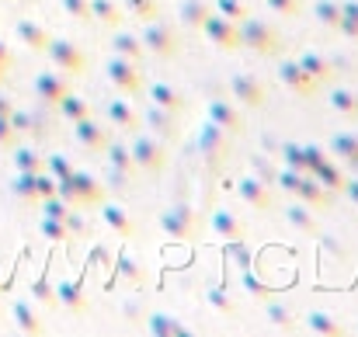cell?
<instances>
[{
    "label": "cell",
    "instance_id": "57",
    "mask_svg": "<svg viewBox=\"0 0 358 337\" xmlns=\"http://www.w3.org/2000/svg\"><path fill=\"white\" fill-rule=\"evenodd\" d=\"M341 14H345V17H355V21H358V0H345V3H341Z\"/></svg>",
    "mask_w": 358,
    "mask_h": 337
},
{
    "label": "cell",
    "instance_id": "50",
    "mask_svg": "<svg viewBox=\"0 0 358 337\" xmlns=\"http://www.w3.org/2000/svg\"><path fill=\"white\" fill-rule=\"evenodd\" d=\"M268 10H275L282 17H296L303 10V0H268Z\"/></svg>",
    "mask_w": 358,
    "mask_h": 337
},
{
    "label": "cell",
    "instance_id": "55",
    "mask_svg": "<svg viewBox=\"0 0 358 337\" xmlns=\"http://www.w3.org/2000/svg\"><path fill=\"white\" fill-rule=\"evenodd\" d=\"M35 296H38L42 303H49V306H56V289H52L49 282H35Z\"/></svg>",
    "mask_w": 358,
    "mask_h": 337
},
{
    "label": "cell",
    "instance_id": "23",
    "mask_svg": "<svg viewBox=\"0 0 358 337\" xmlns=\"http://www.w3.org/2000/svg\"><path fill=\"white\" fill-rule=\"evenodd\" d=\"M285 223L292 226L296 233H317V229H320V223H317V213H313L310 206H303L299 199L285 209Z\"/></svg>",
    "mask_w": 358,
    "mask_h": 337
},
{
    "label": "cell",
    "instance_id": "21",
    "mask_svg": "<svg viewBox=\"0 0 358 337\" xmlns=\"http://www.w3.org/2000/svg\"><path fill=\"white\" fill-rule=\"evenodd\" d=\"M146 94H150V101L157 105V108H167V112H185V94L178 91V87H171V84H150L146 87Z\"/></svg>",
    "mask_w": 358,
    "mask_h": 337
},
{
    "label": "cell",
    "instance_id": "2",
    "mask_svg": "<svg viewBox=\"0 0 358 337\" xmlns=\"http://www.w3.org/2000/svg\"><path fill=\"white\" fill-rule=\"evenodd\" d=\"M240 45L250 49V52H257V56H278V52H282L278 31H275L264 17H254V14H247V17L240 21Z\"/></svg>",
    "mask_w": 358,
    "mask_h": 337
},
{
    "label": "cell",
    "instance_id": "32",
    "mask_svg": "<svg viewBox=\"0 0 358 337\" xmlns=\"http://www.w3.org/2000/svg\"><path fill=\"white\" fill-rule=\"evenodd\" d=\"M112 49H115V56H122V59H129V63H139L143 59V42L136 38V35H129V31H119L115 38H112Z\"/></svg>",
    "mask_w": 358,
    "mask_h": 337
},
{
    "label": "cell",
    "instance_id": "26",
    "mask_svg": "<svg viewBox=\"0 0 358 337\" xmlns=\"http://www.w3.org/2000/svg\"><path fill=\"white\" fill-rule=\"evenodd\" d=\"M317 84H331V77H334V66H331V59H324L320 52H303L299 59H296Z\"/></svg>",
    "mask_w": 358,
    "mask_h": 337
},
{
    "label": "cell",
    "instance_id": "16",
    "mask_svg": "<svg viewBox=\"0 0 358 337\" xmlns=\"http://www.w3.org/2000/svg\"><path fill=\"white\" fill-rule=\"evenodd\" d=\"M237 195L250 206V209H257V213H264V209H271V192H268V181H261V178H254V174H247V178H240L237 185Z\"/></svg>",
    "mask_w": 358,
    "mask_h": 337
},
{
    "label": "cell",
    "instance_id": "3",
    "mask_svg": "<svg viewBox=\"0 0 358 337\" xmlns=\"http://www.w3.org/2000/svg\"><path fill=\"white\" fill-rule=\"evenodd\" d=\"M129 153H132V164L139 171H146V174H160L167 167V143L157 139V136H150V132L136 136L132 146H129Z\"/></svg>",
    "mask_w": 358,
    "mask_h": 337
},
{
    "label": "cell",
    "instance_id": "56",
    "mask_svg": "<svg viewBox=\"0 0 358 337\" xmlns=\"http://www.w3.org/2000/svg\"><path fill=\"white\" fill-rule=\"evenodd\" d=\"M341 192H345V195H348V199H352V206H358V178H348V181H345V188H341Z\"/></svg>",
    "mask_w": 358,
    "mask_h": 337
},
{
    "label": "cell",
    "instance_id": "15",
    "mask_svg": "<svg viewBox=\"0 0 358 337\" xmlns=\"http://www.w3.org/2000/svg\"><path fill=\"white\" fill-rule=\"evenodd\" d=\"M296 199L303 202V206H310L313 213H324V209H331L334 206V192H327L317 178H310V174H303V181H299V188H296Z\"/></svg>",
    "mask_w": 358,
    "mask_h": 337
},
{
    "label": "cell",
    "instance_id": "4",
    "mask_svg": "<svg viewBox=\"0 0 358 337\" xmlns=\"http://www.w3.org/2000/svg\"><path fill=\"white\" fill-rule=\"evenodd\" d=\"M139 42H143V49L146 52H153V56H160V59H167V56H174L178 52V31L167 24V21H146V28H143V35H139Z\"/></svg>",
    "mask_w": 358,
    "mask_h": 337
},
{
    "label": "cell",
    "instance_id": "44",
    "mask_svg": "<svg viewBox=\"0 0 358 337\" xmlns=\"http://www.w3.org/2000/svg\"><path fill=\"white\" fill-rule=\"evenodd\" d=\"M227 250H230V257H234V261L240 264V271L254 268V254H250L247 240H227Z\"/></svg>",
    "mask_w": 358,
    "mask_h": 337
},
{
    "label": "cell",
    "instance_id": "31",
    "mask_svg": "<svg viewBox=\"0 0 358 337\" xmlns=\"http://www.w3.org/2000/svg\"><path fill=\"white\" fill-rule=\"evenodd\" d=\"M91 17L108 24V28H119L122 24V3L119 0H91Z\"/></svg>",
    "mask_w": 358,
    "mask_h": 337
},
{
    "label": "cell",
    "instance_id": "14",
    "mask_svg": "<svg viewBox=\"0 0 358 337\" xmlns=\"http://www.w3.org/2000/svg\"><path fill=\"white\" fill-rule=\"evenodd\" d=\"M206 118L213 125H220L223 132H230V136H243V129H247V122H243V115H240V108L234 101H209Z\"/></svg>",
    "mask_w": 358,
    "mask_h": 337
},
{
    "label": "cell",
    "instance_id": "1",
    "mask_svg": "<svg viewBox=\"0 0 358 337\" xmlns=\"http://www.w3.org/2000/svg\"><path fill=\"white\" fill-rule=\"evenodd\" d=\"M56 195L70 206V209H87V206H101L105 199V185L87 174V171H73L63 181H56Z\"/></svg>",
    "mask_w": 358,
    "mask_h": 337
},
{
    "label": "cell",
    "instance_id": "39",
    "mask_svg": "<svg viewBox=\"0 0 358 337\" xmlns=\"http://www.w3.org/2000/svg\"><path fill=\"white\" fill-rule=\"evenodd\" d=\"M206 299H209V306H213L216 313H223V317H234V313H237L234 296H230L227 289H220V285H216V289H209V296H206Z\"/></svg>",
    "mask_w": 358,
    "mask_h": 337
},
{
    "label": "cell",
    "instance_id": "18",
    "mask_svg": "<svg viewBox=\"0 0 358 337\" xmlns=\"http://www.w3.org/2000/svg\"><path fill=\"white\" fill-rule=\"evenodd\" d=\"M105 115H108V122L115 125V129H125V132H139L143 129V115L136 112L125 98H115V101H108V108H105Z\"/></svg>",
    "mask_w": 358,
    "mask_h": 337
},
{
    "label": "cell",
    "instance_id": "46",
    "mask_svg": "<svg viewBox=\"0 0 358 337\" xmlns=\"http://www.w3.org/2000/svg\"><path fill=\"white\" fill-rule=\"evenodd\" d=\"M42 171H45V174H52L56 181H63L66 174H73V164H70L63 153H56V157H49V160H45V167H42Z\"/></svg>",
    "mask_w": 358,
    "mask_h": 337
},
{
    "label": "cell",
    "instance_id": "24",
    "mask_svg": "<svg viewBox=\"0 0 358 337\" xmlns=\"http://www.w3.org/2000/svg\"><path fill=\"white\" fill-rule=\"evenodd\" d=\"M310 174H313V178H317L327 192H341V188H345V181H348V174H345V171H341L331 157H324V160H320Z\"/></svg>",
    "mask_w": 358,
    "mask_h": 337
},
{
    "label": "cell",
    "instance_id": "36",
    "mask_svg": "<svg viewBox=\"0 0 358 337\" xmlns=\"http://www.w3.org/2000/svg\"><path fill=\"white\" fill-rule=\"evenodd\" d=\"M105 153H108V167H115V171H125V174H132V171H136L129 146H122V143H108V146H105Z\"/></svg>",
    "mask_w": 358,
    "mask_h": 337
},
{
    "label": "cell",
    "instance_id": "58",
    "mask_svg": "<svg viewBox=\"0 0 358 337\" xmlns=\"http://www.w3.org/2000/svg\"><path fill=\"white\" fill-rule=\"evenodd\" d=\"M0 66H10V49L0 42Z\"/></svg>",
    "mask_w": 358,
    "mask_h": 337
},
{
    "label": "cell",
    "instance_id": "22",
    "mask_svg": "<svg viewBox=\"0 0 358 337\" xmlns=\"http://www.w3.org/2000/svg\"><path fill=\"white\" fill-rule=\"evenodd\" d=\"M306 331L310 334H320V337H341L345 334V324L338 320V317H331V313H324V310H313V313H306Z\"/></svg>",
    "mask_w": 358,
    "mask_h": 337
},
{
    "label": "cell",
    "instance_id": "11",
    "mask_svg": "<svg viewBox=\"0 0 358 337\" xmlns=\"http://www.w3.org/2000/svg\"><path fill=\"white\" fill-rule=\"evenodd\" d=\"M73 139H77V146L87 150V153H105V146L112 143L108 129H101V122H94L91 115L80 118V122H73Z\"/></svg>",
    "mask_w": 358,
    "mask_h": 337
},
{
    "label": "cell",
    "instance_id": "51",
    "mask_svg": "<svg viewBox=\"0 0 358 337\" xmlns=\"http://www.w3.org/2000/svg\"><path fill=\"white\" fill-rule=\"evenodd\" d=\"M275 181H278V188H282V192L296 195V188H299L303 174H296V171H289V167H285V171H278V174H275Z\"/></svg>",
    "mask_w": 358,
    "mask_h": 337
},
{
    "label": "cell",
    "instance_id": "34",
    "mask_svg": "<svg viewBox=\"0 0 358 337\" xmlns=\"http://www.w3.org/2000/svg\"><path fill=\"white\" fill-rule=\"evenodd\" d=\"M313 14L324 28H338L341 24V3L338 0H317L313 3Z\"/></svg>",
    "mask_w": 358,
    "mask_h": 337
},
{
    "label": "cell",
    "instance_id": "27",
    "mask_svg": "<svg viewBox=\"0 0 358 337\" xmlns=\"http://www.w3.org/2000/svg\"><path fill=\"white\" fill-rule=\"evenodd\" d=\"M331 153L341 160V164H348L352 171L358 167V136L352 132H338L334 139H331Z\"/></svg>",
    "mask_w": 358,
    "mask_h": 337
},
{
    "label": "cell",
    "instance_id": "10",
    "mask_svg": "<svg viewBox=\"0 0 358 337\" xmlns=\"http://www.w3.org/2000/svg\"><path fill=\"white\" fill-rule=\"evenodd\" d=\"M105 73H108V80L119 87L125 98H132L139 87H143V73H139V63H129V59H108V66H105Z\"/></svg>",
    "mask_w": 358,
    "mask_h": 337
},
{
    "label": "cell",
    "instance_id": "60",
    "mask_svg": "<svg viewBox=\"0 0 358 337\" xmlns=\"http://www.w3.org/2000/svg\"><path fill=\"white\" fill-rule=\"evenodd\" d=\"M3 70H7V66H0V80H3Z\"/></svg>",
    "mask_w": 358,
    "mask_h": 337
},
{
    "label": "cell",
    "instance_id": "6",
    "mask_svg": "<svg viewBox=\"0 0 358 337\" xmlns=\"http://www.w3.org/2000/svg\"><path fill=\"white\" fill-rule=\"evenodd\" d=\"M202 31H206V38H209L213 45H220V49H227V52L240 49V24L234 17L220 14V10H213V14L206 17Z\"/></svg>",
    "mask_w": 358,
    "mask_h": 337
},
{
    "label": "cell",
    "instance_id": "52",
    "mask_svg": "<svg viewBox=\"0 0 358 337\" xmlns=\"http://www.w3.org/2000/svg\"><path fill=\"white\" fill-rule=\"evenodd\" d=\"M35 185H38V199H52V195H56V178H52V174L38 171V174H35Z\"/></svg>",
    "mask_w": 358,
    "mask_h": 337
},
{
    "label": "cell",
    "instance_id": "29",
    "mask_svg": "<svg viewBox=\"0 0 358 337\" xmlns=\"http://www.w3.org/2000/svg\"><path fill=\"white\" fill-rule=\"evenodd\" d=\"M56 303L59 306H66V310H73V313H80L84 306H87V299H84V285L80 282H63L59 289H56Z\"/></svg>",
    "mask_w": 358,
    "mask_h": 337
},
{
    "label": "cell",
    "instance_id": "61",
    "mask_svg": "<svg viewBox=\"0 0 358 337\" xmlns=\"http://www.w3.org/2000/svg\"><path fill=\"white\" fill-rule=\"evenodd\" d=\"M355 331H358V327H355Z\"/></svg>",
    "mask_w": 358,
    "mask_h": 337
},
{
    "label": "cell",
    "instance_id": "40",
    "mask_svg": "<svg viewBox=\"0 0 358 337\" xmlns=\"http://www.w3.org/2000/svg\"><path fill=\"white\" fill-rule=\"evenodd\" d=\"M115 268H119L122 278H129L132 285H139V282H143V264H139V261H136V257H132L129 250H122V254H119Z\"/></svg>",
    "mask_w": 358,
    "mask_h": 337
},
{
    "label": "cell",
    "instance_id": "30",
    "mask_svg": "<svg viewBox=\"0 0 358 337\" xmlns=\"http://www.w3.org/2000/svg\"><path fill=\"white\" fill-rule=\"evenodd\" d=\"M146 331H150V334H157V337H185V334H192L181 320H174V317H167V313H153Z\"/></svg>",
    "mask_w": 358,
    "mask_h": 337
},
{
    "label": "cell",
    "instance_id": "62",
    "mask_svg": "<svg viewBox=\"0 0 358 337\" xmlns=\"http://www.w3.org/2000/svg\"><path fill=\"white\" fill-rule=\"evenodd\" d=\"M355 171H358V167H355Z\"/></svg>",
    "mask_w": 358,
    "mask_h": 337
},
{
    "label": "cell",
    "instance_id": "35",
    "mask_svg": "<svg viewBox=\"0 0 358 337\" xmlns=\"http://www.w3.org/2000/svg\"><path fill=\"white\" fill-rule=\"evenodd\" d=\"M14 320H17V327L21 331H28V334H45V324L38 320V313L31 310V306H24V303H17L14 306Z\"/></svg>",
    "mask_w": 358,
    "mask_h": 337
},
{
    "label": "cell",
    "instance_id": "38",
    "mask_svg": "<svg viewBox=\"0 0 358 337\" xmlns=\"http://www.w3.org/2000/svg\"><path fill=\"white\" fill-rule=\"evenodd\" d=\"M56 108L63 112V118H70V122H80V118H87V115H91V105H87L84 98H77V94H66Z\"/></svg>",
    "mask_w": 358,
    "mask_h": 337
},
{
    "label": "cell",
    "instance_id": "53",
    "mask_svg": "<svg viewBox=\"0 0 358 337\" xmlns=\"http://www.w3.org/2000/svg\"><path fill=\"white\" fill-rule=\"evenodd\" d=\"M243 285H247V292H250L254 299H268V296H271V289H268V285H261V282H254V275H250V268L243 271Z\"/></svg>",
    "mask_w": 358,
    "mask_h": 337
},
{
    "label": "cell",
    "instance_id": "59",
    "mask_svg": "<svg viewBox=\"0 0 358 337\" xmlns=\"http://www.w3.org/2000/svg\"><path fill=\"white\" fill-rule=\"evenodd\" d=\"M7 112H10V105H7V101L0 98V115H7Z\"/></svg>",
    "mask_w": 358,
    "mask_h": 337
},
{
    "label": "cell",
    "instance_id": "8",
    "mask_svg": "<svg viewBox=\"0 0 358 337\" xmlns=\"http://www.w3.org/2000/svg\"><path fill=\"white\" fill-rule=\"evenodd\" d=\"M160 229L171 236V240H195L199 233V216L188 209V206H174L160 216Z\"/></svg>",
    "mask_w": 358,
    "mask_h": 337
},
{
    "label": "cell",
    "instance_id": "43",
    "mask_svg": "<svg viewBox=\"0 0 358 337\" xmlns=\"http://www.w3.org/2000/svg\"><path fill=\"white\" fill-rule=\"evenodd\" d=\"M14 195L24 199V202H35L38 199V185H35V174L28 171H17V181H14Z\"/></svg>",
    "mask_w": 358,
    "mask_h": 337
},
{
    "label": "cell",
    "instance_id": "13",
    "mask_svg": "<svg viewBox=\"0 0 358 337\" xmlns=\"http://www.w3.org/2000/svg\"><path fill=\"white\" fill-rule=\"evenodd\" d=\"M230 94H234V101H240L243 108H261L264 98H268V87H264L257 77H250V73H237V77L230 80Z\"/></svg>",
    "mask_w": 358,
    "mask_h": 337
},
{
    "label": "cell",
    "instance_id": "48",
    "mask_svg": "<svg viewBox=\"0 0 358 337\" xmlns=\"http://www.w3.org/2000/svg\"><path fill=\"white\" fill-rule=\"evenodd\" d=\"M216 7H220V14H227V17H247L250 14V7L243 3V0H216Z\"/></svg>",
    "mask_w": 358,
    "mask_h": 337
},
{
    "label": "cell",
    "instance_id": "41",
    "mask_svg": "<svg viewBox=\"0 0 358 337\" xmlns=\"http://www.w3.org/2000/svg\"><path fill=\"white\" fill-rule=\"evenodd\" d=\"M42 236H45V240H52V243H63V240H70V226H66V220L42 216Z\"/></svg>",
    "mask_w": 358,
    "mask_h": 337
},
{
    "label": "cell",
    "instance_id": "25",
    "mask_svg": "<svg viewBox=\"0 0 358 337\" xmlns=\"http://www.w3.org/2000/svg\"><path fill=\"white\" fill-rule=\"evenodd\" d=\"M17 38H21V45H28L31 52H45L49 42H52V35H49L42 24H35V21H21V24H17Z\"/></svg>",
    "mask_w": 358,
    "mask_h": 337
},
{
    "label": "cell",
    "instance_id": "12",
    "mask_svg": "<svg viewBox=\"0 0 358 337\" xmlns=\"http://www.w3.org/2000/svg\"><path fill=\"white\" fill-rule=\"evenodd\" d=\"M143 125L150 129V136H157V139L171 143V139H178V132H181V115L150 105V112L143 115Z\"/></svg>",
    "mask_w": 358,
    "mask_h": 337
},
{
    "label": "cell",
    "instance_id": "9",
    "mask_svg": "<svg viewBox=\"0 0 358 337\" xmlns=\"http://www.w3.org/2000/svg\"><path fill=\"white\" fill-rule=\"evenodd\" d=\"M278 80H282V84H285V91H289V94H296V98H313V94H317V87H320V84H317V80H313V77L296 63V59H285V63L278 66Z\"/></svg>",
    "mask_w": 358,
    "mask_h": 337
},
{
    "label": "cell",
    "instance_id": "49",
    "mask_svg": "<svg viewBox=\"0 0 358 337\" xmlns=\"http://www.w3.org/2000/svg\"><path fill=\"white\" fill-rule=\"evenodd\" d=\"M125 7L132 17H146V21L157 14V0H125Z\"/></svg>",
    "mask_w": 358,
    "mask_h": 337
},
{
    "label": "cell",
    "instance_id": "17",
    "mask_svg": "<svg viewBox=\"0 0 358 337\" xmlns=\"http://www.w3.org/2000/svg\"><path fill=\"white\" fill-rule=\"evenodd\" d=\"M35 91H38V98L45 101V105H59L66 94H70V80L63 77V73H38L35 77Z\"/></svg>",
    "mask_w": 358,
    "mask_h": 337
},
{
    "label": "cell",
    "instance_id": "42",
    "mask_svg": "<svg viewBox=\"0 0 358 337\" xmlns=\"http://www.w3.org/2000/svg\"><path fill=\"white\" fill-rule=\"evenodd\" d=\"M14 167L17 171H28V174H38L45 167V157H38L35 150H17L14 153Z\"/></svg>",
    "mask_w": 358,
    "mask_h": 337
},
{
    "label": "cell",
    "instance_id": "28",
    "mask_svg": "<svg viewBox=\"0 0 358 337\" xmlns=\"http://www.w3.org/2000/svg\"><path fill=\"white\" fill-rule=\"evenodd\" d=\"M209 14H213L209 0H185V3L178 7V17H181V24H188V28H202Z\"/></svg>",
    "mask_w": 358,
    "mask_h": 337
},
{
    "label": "cell",
    "instance_id": "5",
    "mask_svg": "<svg viewBox=\"0 0 358 337\" xmlns=\"http://www.w3.org/2000/svg\"><path fill=\"white\" fill-rule=\"evenodd\" d=\"M45 52H49L52 66H56L63 77H80V73L87 70V56H84L80 45H73L70 38H52Z\"/></svg>",
    "mask_w": 358,
    "mask_h": 337
},
{
    "label": "cell",
    "instance_id": "7",
    "mask_svg": "<svg viewBox=\"0 0 358 337\" xmlns=\"http://www.w3.org/2000/svg\"><path fill=\"white\" fill-rule=\"evenodd\" d=\"M199 150H202V157L209 160V164H223L227 157H230V150H234V136L230 132H223L220 125H213V122H206L202 125V132H199Z\"/></svg>",
    "mask_w": 358,
    "mask_h": 337
},
{
    "label": "cell",
    "instance_id": "45",
    "mask_svg": "<svg viewBox=\"0 0 358 337\" xmlns=\"http://www.w3.org/2000/svg\"><path fill=\"white\" fill-rule=\"evenodd\" d=\"M268 324H275L278 331H296V317L285 310V306H268Z\"/></svg>",
    "mask_w": 358,
    "mask_h": 337
},
{
    "label": "cell",
    "instance_id": "20",
    "mask_svg": "<svg viewBox=\"0 0 358 337\" xmlns=\"http://www.w3.org/2000/svg\"><path fill=\"white\" fill-rule=\"evenodd\" d=\"M213 229L220 240H247V226L230 209H213Z\"/></svg>",
    "mask_w": 358,
    "mask_h": 337
},
{
    "label": "cell",
    "instance_id": "37",
    "mask_svg": "<svg viewBox=\"0 0 358 337\" xmlns=\"http://www.w3.org/2000/svg\"><path fill=\"white\" fill-rule=\"evenodd\" d=\"M282 157H285V167L296 171V174H310V160H306V150L296 146V143H285L282 146Z\"/></svg>",
    "mask_w": 358,
    "mask_h": 337
},
{
    "label": "cell",
    "instance_id": "54",
    "mask_svg": "<svg viewBox=\"0 0 358 337\" xmlns=\"http://www.w3.org/2000/svg\"><path fill=\"white\" fill-rule=\"evenodd\" d=\"M17 139V125L7 122V115H0V146H10Z\"/></svg>",
    "mask_w": 358,
    "mask_h": 337
},
{
    "label": "cell",
    "instance_id": "47",
    "mask_svg": "<svg viewBox=\"0 0 358 337\" xmlns=\"http://www.w3.org/2000/svg\"><path fill=\"white\" fill-rule=\"evenodd\" d=\"M59 3H63V10H66L70 17L91 21V0H59Z\"/></svg>",
    "mask_w": 358,
    "mask_h": 337
},
{
    "label": "cell",
    "instance_id": "33",
    "mask_svg": "<svg viewBox=\"0 0 358 337\" xmlns=\"http://www.w3.org/2000/svg\"><path fill=\"white\" fill-rule=\"evenodd\" d=\"M327 105H331L338 115H345V118H355L358 115V94L345 91V87H334V91L327 94Z\"/></svg>",
    "mask_w": 358,
    "mask_h": 337
},
{
    "label": "cell",
    "instance_id": "19",
    "mask_svg": "<svg viewBox=\"0 0 358 337\" xmlns=\"http://www.w3.org/2000/svg\"><path fill=\"white\" fill-rule=\"evenodd\" d=\"M101 223L108 226L115 236H122V240H132V236H136V220H132L122 206H115V202L101 206Z\"/></svg>",
    "mask_w": 358,
    "mask_h": 337
}]
</instances>
